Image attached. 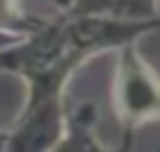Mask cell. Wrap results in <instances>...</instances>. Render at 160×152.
<instances>
[{
  "mask_svg": "<svg viewBox=\"0 0 160 152\" xmlns=\"http://www.w3.org/2000/svg\"><path fill=\"white\" fill-rule=\"evenodd\" d=\"M86 63L80 52L69 49L54 63L26 75V103L17 121L3 135L6 152H49L66 132V86L72 75Z\"/></svg>",
  "mask_w": 160,
  "mask_h": 152,
  "instance_id": "6da1fadb",
  "label": "cell"
},
{
  "mask_svg": "<svg viewBox=\"0 0 160 152\" xmlns=\"http://www.w3.org/2000/svg\"><path fill=\"white\" fill-rule=\"evenodd\" d=\"M112 103L123 129H140L160 121V75L143 60L137 46L117 52Z\"/></svg>",
  "mask_w": 160,
  "mask_h": 152,
  "instance_id": "7a4b0ae2",
  "label": "cell"
},
{
  "mask_svg": "<svg viewBox=\"0 0 160 152\" xmlns=\"http://www.w3.org/2000/svg\"><path fill=\"white\" fill-rule=\"evenodd\" d=\"M94 126H97V106L86 101L69 112L66 132L49 152H134V135H137L134 129H123L117 146H103L94 135Z\"/></svg>",
  "mask_w": 160,
  "mask_h": 152,
  "instance_id": "3957f363",
  "label": "cell"
},
{
  "mask_svg": "<svg viewBox=\"0 0 160 152\" xmlns=\"http://www.w3.org/2000/svg\"><path fill=\"white\" fill-rule=\"evenodd\" d=\"M66 14H100L123 20H152L160 17L157 0H74Z\"/></svg>",
  "mask_w": 160,
  "mask_h": 152,
  "instance_id": "277c9868",
  "label": "cell"
},
{
  "mask_svg": "<svg viewBox=\"0 0 160 152\" xmlns=\"http://www.w3.org/2000/svg\"><path fill=\"white\" fill-rule=\"evenodd\" d=\"M0 152H6V149H3V138H0Z\"/></svg>",
  "mask_w": 160,
  "mask_h": 152,
  "instance_id": "5b68a950",
  "label": "cell"
}]
</instances>
